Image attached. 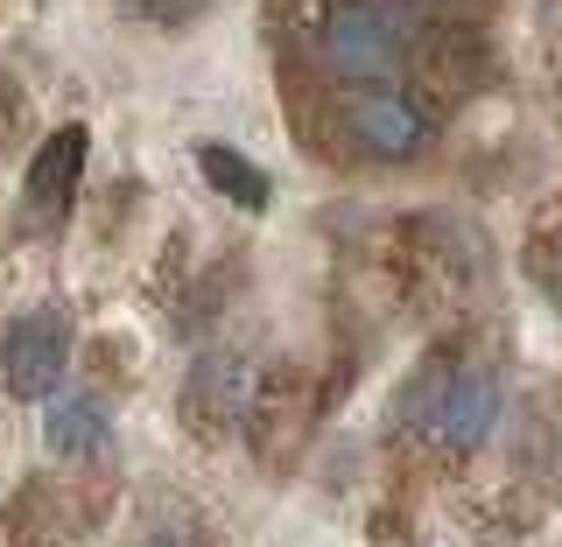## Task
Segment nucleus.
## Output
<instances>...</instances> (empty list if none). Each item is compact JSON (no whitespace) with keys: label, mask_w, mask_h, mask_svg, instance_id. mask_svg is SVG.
<instances>
[{"label":"nucleus","mask_w":562,"mask_h":547,"mask_svg":"<svg viewBox=\"0 0 562 547\" xmlns=\"http://www.w3.org/2000/svg\"><path fill=\"white\" fill-rule=\"evenodd\" d=\"M338 119H345V140L366 162H415L429 148V113L408 92H394V84H351Z\"/></svg>","instance_id":"obj_4"},{"label":"nucleus","mask_w":562,"mask_h":547,"mask_svg":"<svg viewBox=\"0 0 562 547\" xmlns=\"http://www.w3.org/2000/svg\"><path fill=\"white\" fill-rule=\"evenodd\" d=\"M70 373V316L57 303H35L8 323L0 338V379L14 400H57V386Z\"/></svg>","instance_id":"obj_3"},{"label":"nucleus","mask_w":562,"mask_h":547,"mask_svg":"<svg viewBox=\"0 0 562 547\" xmlns=\"http://www.w3.org/2000/svg\"><path fill=\"white\" fill-rule=\"evenodd\" d=\"M239 408H246V365L225 358V351H211L198 373H190V421L218 435V429L239 421Z\"/></svg>","instance_id":"obj_7"},{"label":"nucleus","mask_w":562,"mask_h":547,"mask_svg":"<svg viewBox=\"0 0 562 547\" xmlns=\"http://www.w3.org/2000/svg\"><path fill=\"white\" fill-rule=\"evenodd\" d=\"M211 0H120V14L127 22H148V29H190Z\"/></svg>","instance_id":"obj_9"},{"label":"nucleus","mask_w":562,"mask_h":547,"mask_svg":"<svg viewBox=\"0 0 562 547\" xmlns=\"http://www.w3.org/2000/svg\"><path fill=\"white\" fill-rule=\"evenodd\" d=\"M198 169L211 175V190H218V197H233V204H246V210H268V204H274V183H268L254 162H246L239 148L204 140V148H198Z\"/></svg>","instance_id":"obj_8"},{"label":"nucleus","mask_w":562,"mask_h":547,"mask_svg":"<svg viewBox=\"0 0 562 547\" xmlns=\"http://www.w3.org/2000/svg\"><path fill=\"white\" fill-rule=\"evenodd\" d=\"M85 155H92V140H85V127H57L35 148V162H29V210L35 218H64L70 197H78V175H85Z\"/></svg>","instance_id":"obj_5"},{"label":"nucleus","mask_w":562,"mask_h":547,"mask_svg":"<svg viewBox=\"0 0 562 547\" xmlns=\"http://www.w3.org/2000/svg\"><path fill=\"white\" fill-rule=\"evenodd\" d=\"M316 57L338 84H394L408 64V43L380 0H330L316 22Z\"/></svg>","instance_id":"obj_1"},{"label":"nucleus","mask_w":562,"mask_h":547,"mask_svg":"<svg viewBox=\"0 0 562 547\" xmlns=\"http://www.w3.org/2000/svg\"><path fill=\"white\" fill-rule=\"evenodd\" d=\"M140 547H190V540H183V534H176V526H155V534H148V540H140Z\"/></svg>","instance_id":"obj_10"},{"label":"nucleus","mask_w":562,"mask_h":547,"mask_svg":"<svg viewBox=\"0 0 562 547\" xmlns=\"http://www.w3.org/2000/svg\"><path fill=\"white\" fill-rule=\"evenodd\" d=\"M499 421V379L485 365H450L436 386H415V429L429 449L471 456Z\"/></svg>","instance_id":"obj_2"},{"label":"nucleus","mask_w":562,"mask_h":547,"mask_svg":"<svg viewBox=\"0 0 562 547\" xmlns=\"http://www.w3.org/2000/svg\"><path fill=\"white\" fill-rule=\"evenodd\" d=\"M43 443H49V456H64V464H92V456H105V443H113V414H105L99 394L49 400Z\"/></svg>","instance_id":"obj_6"}]
</instances>
